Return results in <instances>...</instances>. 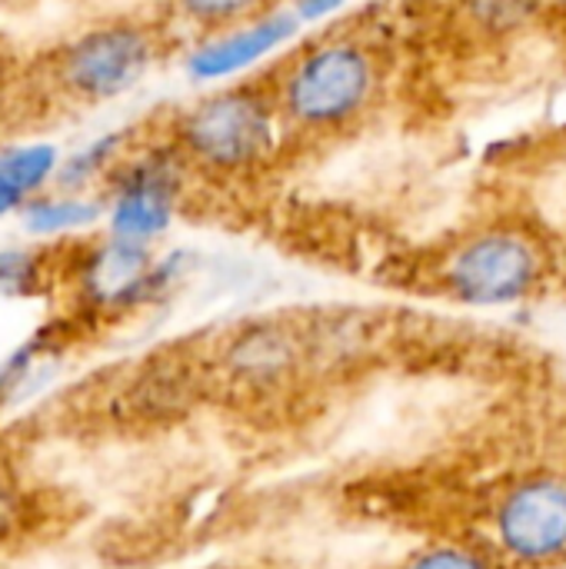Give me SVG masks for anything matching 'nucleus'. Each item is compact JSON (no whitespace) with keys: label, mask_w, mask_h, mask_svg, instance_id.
Listing matches in <instances>:
<instances>
[{"label":"nucleus","mask_w":566,"mask_h":569,"mask_svg":"<svg viewBox=\"0 0 566 569\" xmlns=\"http://www.w3.org/2000/svg\"><path fill=\"white\" fill-rule=\"evenodd\" d=\"M180 197V153L157 150L127 163L107 200V230L117 240L150 247L173 223Z\"/></svg>","instance_id":"0eeeda50"},{"label":"nucleus","mask_w":566,"mask_h":569,"mask_svg":"<svg viewBox=\"0 0 566 569\" xmlns=\"http://www.w3.org/2000/svg\"><path fill=\"white\" fill-rule=\"evenodd\" d=\"M307 360H310L307 330H297L280 320H257L240 327L224 343L220 353L227 377L254 390H270L277 383H287Z\"/></svg>","instance_id":"6e6552de"},{"label":"nucleus","mask_w":566,"mask_h":569,"mask_svg":"<svg viewBox=\"0 0 566 569\" xmlns=\"http://www.w3.org/2000/svg\"><path fill=\"white\" fill-rule=\"evenodd\" d=\"M37 280V257L27 250H0V290L20 293Z\"/></svg>","instance_id":"dca6fc26"},{"label":"nucleus","mask_w":566,"mask_h":569,"mask_svg":"<svg viewBox=\"0 0 566 569\" xmlns=\"http://www.w3.org/2000/svg\"><path fill=\"white\" fill-rule=\"evenodd\" d=\"M270 87L284 123L314 133L340 130L377 103L384 63L370 43L330 37L287 57Z\"/></svg>","instance_id":"f257e3e1"},{"label":"nucleus","mask_w":566,"mask_h":569,"mask_svg":"<svg viewBox=\"0 0 566 569\" xmlns=\"http://www.w3.org/2000/svg\"><path fill=\"white\" fill-rule=\"evenodd\" d=\"M180 277V257L153 260L150 247L107 237L80 267V293L93 310L127 313L160 300Z\"/></svg>","instance_id":"423d86ee"},{"label":"nucleus","mask_w":566,"mask_h":569,"mask_svg":"<svg viewBox=\"0 0 566 569\" xmlns=\"http://www.w3.org/2000/svg\"><path fill=\"white\" fill-rule=\"evenodd\" d=\"M277 120L274 87H227L177 120V153L210 173H244L270 157Z\"/></svg>","instance_id":"f03ea898"},{"label":"nucleus","mask_w":566,"mask_h":569,"mask_svg":"<svg viewBox=\"0 0 566 569\" xmlns=\"http://www.w3.org/2000/svg\"><path fill=\"white\" fill-rule=\"evenodd\" d=\"M300 17L294 10L287 13H267L257 20H247L240 27L220 30L214 40L200 43L187 57V73L193 80H224L234 73L250 70L257 60L270 57L284 43H290L300 30Z\"/></svg>","instance_id":"1a4fd4ad"},{"label":"nucleus","mask_w":566,"mask_h":569,"mask_svg":"<svg viewBox=\"0 0 566 569\" xmlns=\"http://www.w3.org/2000/svg\"><path fill=\"white\" fill-rule=\"evenodd\" d=\"M400 569H494L490 557L467 543H430Z\"/></svg>","instance_id":"2eb2a0df"},{"label":"nucleus","mask_w":566,"mask_h":569,"mask_svg":"<svg viewBox=\"0 0 566 569\" xmlns=\"http://www.w3.org/2000/svg\"><path fill=\"white\" fill-rule=\"evenodd\" d=\"M547 277L544 243L510 223L484 227L464 237L444 260L440 283L464 307H510L537 293Z\"/></svg>","instance_id":"7ed1b4c3"},{"label":"nucleus","mask_w":566,"mask_h":569,"mask_svg":"<svg viewBox=\"0 0 566 569\" xmlns=\"http://www.w3.org/2000/svg\"><path fill=\"white\" fill-rule=\"evenodd\" d=\"M180 13L210 30H230L244 20H257L270 0H173Z\"/></svg>","instance_id":"4468645a"},{"label":"nucleus","mask_w":566,"mask_h":569,"mask_svg":"<svg viewBox=\"0 0 566 569\" xmlns=\"http://www.w3.org/2000/svg\"><path fill=\"white\" fill-rule=\"evenodd\" d=\"M350 0H297L294 3V13L304 20V23H317L330 13H337L340 7H347Z\"/></svg>","instance_id":"f3484780"},{"label":"nucleus","mask_w":566,"mask_h":569,"mask_svg":"<svg viewBox=\"0 0 566 569\" xmlns=\"http://www.w3.org/2000/svg\"><path fill=\"white\" fill-rule=\"evenodd\" d=\"M123 140H127V133H123V130H117V133L97 137L93 143H87V147H80L77 153L63 157L60 173H57V187H60V193H80L93 177H100V173L113 163V157L120 153Z\"/></svg>","instance_id":"ddd939ff"},{"label":"nucleus","mask_w":566,"mask_h":569,"mask_svg":"<svg viewBox=\"0 0 566 569\" xmlns=\"http://www.w3.org/2000/svg\"><path fill=\"white\" fill-rule=\"evenodd\" d=\"M157 57V40L137 23H103L77 37L63 53L57 77L63 87L90 103L113 100L133 90Z\"/></svg>","instance_id":"20e7f679"},{"label":"nucleus","mask_w":566,"mask_h":569,"mask_svg":"<svg viewBox=\"0 0 566 569\" xmlns=\"http://www.w3.org/2000/svg\"><path fill=\"white\" fill-rule=\"evenodd\" d=\"M27 203H30V200H27L17 187H10V183L0 177V220H3V217H10V213H20Z\"/></svg>","instance_id":"6ab92c4d"},{"label":"nucleus","mask_w":566,"mask_h":569,"mask_svg":"<svg viewBox=\"0 0 566 569\" xmlns=\"http://www.w3.org/2000/svg\"><path fill=\"white\" fill-rule=\"evenodd\" d=\"M544 10H547V0H457L460 23L480 40L517 37Z\"/></svg>","instance_id":"9b49d317"},{"label":"nucleus","mask_w":566,"mask_h":569,"mask_svg":"<svg viewBox=\"0 0 566 569\" xmlns=\"http://www.w3.org/2000/svg\"><path fill=\"white\" fill-rule=\"evenodd\" d=\"M107 207L100 200L80 197V193H50V197H33L20 210V223L33 237H63L93 227Z\"/></svg>","instance_id":"9d476101"},{"label":"nucleus","mask_w":566,"mask_h":569,"mask_svg":"<svg viewBox=\"0 0 566 569\" xmlns=\"http://www.w3.org/2000/svg\"><path fill=\"white\" fill-rule=\"evenodd\" d=\"M494 543L520 567H550L566 560V480H517L494 507Z\"/></svg>","instance_id":"39448f33"},{"label":"nucleus","mask_w":566,"mask_h":569,"mask_svg":"<svg viewBox=\"0 0 566 569\" xmlns=\"http://www.w3.org/2000/svg\"><path fill=\"white\" fill-rule=\"evenodd\" d=\"M60 163L63 157L53 143H13L0 150V177L27 200H33L47 183H57Z\"/></svg>","instance_id":"f8f14e48"},{"label":"nucleus","mask_w":566,"mask_h":569,"mask_svg":"<svg viewBox=\"0 0 566 569\" xmlns=\"http://www.w3.org/2000/svg\"><path fill=\"white\" fill-rule=\"evenodd\" d=\"M17 523V493L13 483L0 473V537H7Z\"/></svg>","instance_id":"a211bd4d"},{"label":"nucleus","mask_w":566,"mask_h":569,"mask_svg":"<svg viewBox=\"0 0 566 569\" xmlns=\"http://www.w3.org/2000/svg\"><path fill=\"white\" fill-rule=\"evenodd\" d=\"M547 10H557L566 17V0H547Z\"/></svg>","instance_id":"aec40b11"}]
</instances>
